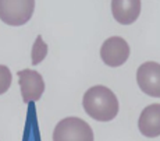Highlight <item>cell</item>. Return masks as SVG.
<instances>
[{
    "mask_svg": "<svg viewBox=\"0 0 160 141\" xmlns=\"http://www.w3.org/2000/svg\"><path fill=\"white\" fill-rule=\"evenodd\" d=\"M11 81H13V76H11L10 69L7 66L0 64V95L7 92L11 85Z\"/></svg>",
    "mask_w": 160,
    "mask_h": 141,
    "instance_id": "cell-10",
    "label": "cell"
},
{
    "mask_svg": "<svg viewBox=\"0 0 160 141\" xmlns=\"http://www.w3.org/2000/svg\"><path fill=\"white\" fill-rule=\"evenodd\" d=\"M18 82L21 87V95L25 103L36 102L41 99L42 94L45 92V81L43 77L38 71L31 69L20 70L17 73Z\"/></svg>",
    "mask_w": 160,
    "mask_h": 141,
    "instance_id": "cell-5",
    "label": "cell"
},
{
    "mask_svg": "<svg viewBox=\"0 0 160 141\" xmlns=\"http://www.w3.org/2000/svg\"><path fill=\"white\" fill-rule=\"evenodd\" d=\"M112 13L118 24L130 25L141 14V0H112Z\"/></svg>",
    "mask_w": 160,
    "mask_h": 141,
    "instance_id": "cell-7",
    "label": "cell"
},
{
    "mask_svg": "<svg viewBox=\"0 0 160 141\" xmlns=\"http://www.w3.org/2000/svg\"><path fill=\"white\" fill-rule=\"evenodd\" d=\"M85 112L98 122H110L118 113V99L110 88L95 85L85 92L82 99Z\"/></svg>",
    "mask_w": 160,
    "mask_h": 141,
    "instance_id": "cell-1",
    "label": "cell"
},
{
    "mask_svg": "<svg viewBox=\"0 0 160 141\" xmlns=\"http://www.w3.org/2000/svg\"><path fill=\"white\" fill-rule=\"evenodd\" d=\"M100 57L109 67H120L130 57V45L121 36H110L100 48Z\"/></svg>",
    "mask_w": 160,
    "mask_h": 141,
    "instance_id": "cell-4",
    "label": "cell"
},
{
    "mask_svg": "<svg viewBox=\"0 0 160 141\" xmlns=\"http://www.w3.org/2000/svg\"><path fill=\"white\" fill-rule=\"evenodd\" d=\"M35 0H0V20L11 27H21L31 20Z\"/></svg>",
    "mask_w": 160,
    "mask_h": 141,
    "instance_id": "cell-2",
    "label": "cell"
},
{
    "mask_svg": "<svg viewBox=\"0 0 160 141\" xmlns=\"http://www.w3.org/2000/svg\"><path fill=\"white\" fill-rule=\"evenodd\" d=\"M53 141H93V131L82 119L66 118L54 127Z\"/></svg>",
    "mask_w": 160,
    "mask_h": 141,
    "instance_id": "cell-3",
    "label": "cell"
},
{
    "mask_svg": "<svg viewBox=\"0 0 160 141\" xmlns=\"http://www.w3.org/2000/svg\"><path fill=\"white\" fill-rule=\"evenodd\" d=\"M138 128L141 134L149 138L160 136V103H152L141 112Z\"/></svg>",
    "mask_w": 160,
    "mask_h": 141,
    "instance_id": "cell-8",
    "label": "cell"
},
{
    "mask_svg": "<svg viewBox=\"0 0 160 141\" xmlns=\"http://www.w3.org/2000/svg\"><path fill=\"white\" fill-rule=\"evenodd\" d=\"M137 82L141 91L149 97L160 98V64L146 62L138 67Z\"/></svg>",
    "mask_w": 160,
    "mask_h": 141,
    "instance_id": "cell-6",
    "label": "cell"
},
{
    "mask_svg": "<svg viewBox=\"0 0 160 141\" xmlns=\"http://www.w3.org/2000/svg\"><path fill=\"white\" fill-rule=\"evenodd\" d=\"M46 55H48V45L43 42L42 36L38 35L35 44L32 46V64L33 66L39 64L46 57Z\"/></svg>",
    "mask_w": 160,
    "mask_h": 141,
    "instance_id": "cell-9",
    "label": "cell"
}]
</instances>
